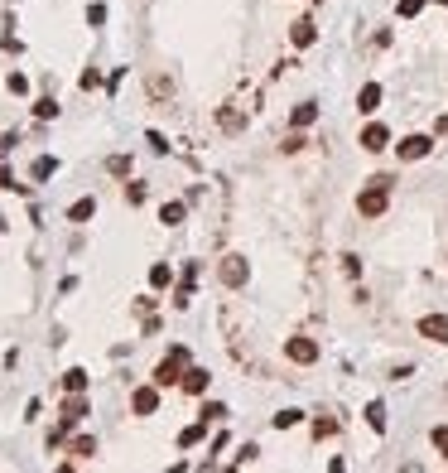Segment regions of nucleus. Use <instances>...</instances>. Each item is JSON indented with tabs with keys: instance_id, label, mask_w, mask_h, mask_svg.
<instances>
[{
	"instance_id": "obj_1",
	"label": "nucleus",
	"mask_w": 448,
	"mask_h": 473,
	"mask_svg": "<svg viewBox=\"0 0 448 473\" xmlns=\"http://www.w3.org/2000/svg\"><path fill=\"white\" fill-rule=\"evenodd\" d=\"M386 203H391V179L381 174V179H371L367 189L357 194V213H362V218H381V213H386Z\"/></svg>"
},
{
	"instance_id": "obj_2",
	"label": "nucleus",
	"mask_w": 448,
	"mask_h": 473,
	"mask_svg": "<svg viewBox=\"0 0 448 473\" xmlns=\"http://www.w3.org/2000/svg\"><path fill=\"white\" fill-rule=\"evenodd\" d=\"M184 367H188V348H179V343H174V348H169V358L155 367V387L159 391H164V387H179V382H184Z\"/></svg>"
},
{
	"instance_id": "obj_3",
	"label": "nucleus",
	"mask_w": 448,
	"mask_h": 473,
	"mask_svg": "<svg viewBox=\"0 0 448 473\" xmlns=\"http://www.w3.org/2000/svg\"><path fill=\"white\" fill-rule=\"evenodd\" d=\"M217 276H222V285H232V290H241L246 280H251V266H246V256H222V266H217Z\"/></svg>"
},
{
	"instance_id": "obj_4",
	"label": "nucleus",
	"mask_w": 448,
	"mask_h": 473,
	"mask_svg": "<svg viewBox=\"0 0 448 473\" xmlns=\"http://www.w3.org/2000/svg\"><path fill=\"white\" fill-rule=\"evenodd\" d=\"M131 411H135V416H155V411H159V387H155V382L131 391Z\"/></svg>"
},
{
	"instance_id": "obj_5",
	"label": "nucleus",
	"mask_w": 448,
	"mask_h": 473,
	"mask_svg": "<svg viewBox=\"0 0 448 473\" xmlns=\"http://www.w3.org/2000/svg\"><path fill=\"white\" fill-rule=\"evenodd\" d=\"M285 353H290V362H299V367H314V362H318V343H314V338H290V343H285Z\"/></svg>"
},
{
	"instance_id": "obj_6",
	"label": "nucleus",
	"mask_w": 448,
	"mask_h": 473,
	"mask_svg": "<svg viewBox=\"0 0 448 473\" xmlns=\"http://www.w3.org/2000/svg\"><path fill=\"white\" fill-rule=\"evenodd\" d=\"M415 329H420V338H429V343H448V314H424Z\"/></svg>"
},
{
	"instance_id": "obj_7",
	"label": "nucleus",
	"mask_w": 448,
	"mask_h": 473,
	"mask_svg": "<svg viewBox=\"0 0 448 473\" xmlns=\"http://www.w3.org/2000/svg\"><path fill=\"white\" fill-rule=\"evenodd\" d=\"M396 150H400V160L410 165V160H424V155L434 150V140H429V136H405V140L396 145Z\"/></svg>"
},
{
	"instance_id": "obj_8",
	"label": "nucleus",
	"mask_w": 448,
	"mask_h": 473,
	"mask_svg": "<svg viewBox=\"0 0 448 473\" xmlns=\"http://www.w3.org/2000/svg\"><path fill=\"white\" fill-rule=\"evenodd\" d=\"M386 140H391V131H386L381 121H367V126H362V150L376 155V150H386Z\"/></svg>"
},
{
	"instance_id": "obj_9",
	"label": "nucleus",
	"mask_w": 448,
	"mask_h": 473,
	"mask_svg": "<svg viewBox=\"0 0 448 473\" xmlns=\"http://www.w3.org/2000/svg\"><path fill=\"white\" fill-rule=\"evenodd\" d=\"M179 387H184L188 396H203V391H208V372H203V367H184V382H179Z\"/></svg>"
},
{
	"instance_id": "obj_10",
	"label": "nucleus",
	"mask_w": 448,
	"mask_h": 473,
	"mask_svg": "<svg viewBox=\"0 0 448 473\" xmlns=\"http://www.w3.org/2000/svg\"><path fill=\"white\" fill-rule=\"evenodd\" d=\"M82 416H87V401H82V391H68V401H63V420H68V425H78Z\"/></svg>"
},
{
	"instance_id": "obj_11",
	"label": "nucleus",
	"mask_w": 448,
	"mask_h": 473,
	"mask_svg": "<svg viewBox=\"0 0 448 473\" xmlns=\"http://www.w3.org/2000/svg\"><path fill=\"white\" fill-rule=\"evenodd\" d=\"M376 107H381V83H367L362 87V92H357V112H376Z\"/></svg>"
},
{
	"instance_id": "obj_12",
	"label": "nucleus",
	"mask_w": 448,
	"mask_h": 473,
	"mask_svg": "<svg viewBox=\"0 0 448 473\" xmlns=\"http://www.w3.org/2000/svg\"><path fill=\"white\" fill-rule=\"evenodd\" d=\"M217 126H222V131H227V136H237L241 126H246V116H241L237 107H222V112H217Z\"/></svg>"
},
{
	"instance_id": "obj_13",
	"label": "nucleus",
	"mask_w": 448,
	"mask_h": 473,
	"mask_svg": "<svg viewBox=\"0 0 448 473\" xmlns=\"http://www.w3.org/2000/svg\"><path fill=\"white\" fill-rule=\"evenodd\" d=\"M68 454H73V459H92V454H97V440H92V435H73V440H68Z\"/></svg>"
},
{
	"instance_id": "obj_14",
	"label": "nucleus",
	"mask_w": 448,
	"mask_h": 473,
	"mask_svg": "<svg viewBox=\"0 0 448 473\" xmlns=\"http://www.w3.org/2000/svg\"><path fill=\"white\" fill-rule=\"evenodd\" d=\"M290 34H294V49H309V44H314V39H318V29H314V20H299V25H294Z\"/></svg>"
},
{
	"instance_id": "obj_15",
	"label": "nucleus",
	"mask_w": 448,
	"mask_h": 473,
	"mask_svg": "<svg viewBox=\"0 0 448 473\" xmlns=\"http://www.w3.org/2000/svg\"><path fill=\"white\" fill-rule=\"evenodd\" d=\"M314 121H318V107H314V102L294 107V116H290V126H294V131H304V126H314Z\"/></svg>"
},
{
	"instance_id": "obj_16",
	"label": "nucleus",
	"mask_w": 448,
	"mask_h": 473,
	"mask_svg": "<svg viewBox=\"0 0 448 473\" xmlns=\"http://www.w3.org/2000/svg\"><path fill=\"white\" fill-rule=\"evenodd\" d=\"M29 174H34V184H44V179H53V174H58V160H53V155H39Z\"/></svg>"
},
{
	"instance_id": "obj_17",
	"label": "nucleus",
	"mask_w": 448,
	"mask_h": 473,
	"mask_svg": "<svg viewBox=\"0 0 448 473\" xmlns=\"http://www.w3.org/2000/svg\"><path fill=\"white\" fill-rule=\"evenodd\" d=\"M92 213H97V198H78V203L68 208V223H87Z\"/></svg>"
},
{
	"instance_id": "obj_18",
	"label": "nucleus",
	"mask_w": 448,
	"mask_h": 473,
	"mask_svg": "<svg viewBox=\"0 0 448 473\" xmlns=\"http://www.w3.org/2000/svg\"><path fill=\"white\" fill-rule=\"evenodd\" d=\"M184 218H188L184 203H164V208H159V223H164V227H179Z\"/></svg>"
},
{
	"instance_id": "obj_19",
	"label": "nucleus",
	"mask_w": 448,
	"mask_h": 473,
	"mask_svg": "<svg viewBox=\"0 0 448 473\" xmlns=\"http://www.w3.org/2000/svg\"><path fill=\"white\" fill-rule=\"evenodd\" d=\"M63 391H87V372H82V367H68V372H63Z\"/></svg>"
},
{
	"instance_id": "obj_20",
	"label": "nucleus",
	"mask_w": 448,
	"mask_h": 473,
	"mask_svg": "<svg viewBox=\"0 0 448 473\" xmlns=\"http://www.w3.org/2000/svg\"><path fill=\"white\" fill-rule=\"evenodd\" d=\"M203 435H208V420H198V425H188L184 435H179V445H184V449H193V445H198V440H203Z\"/></svg>"
},
{
	"instance_id": "obj_21",
	"label": "nucleus",
	"mask_w": 448,
	"mask_h": 473,
	"mask_svg": "<svg viewBox=\"0 0 448 473\" xmlns=\"http://www.w3.org/2000/svg\"><path fill=\"white\" fill-rule=\"evenodd\" d=\"M367 425L376 430V435L386 430V406H381V401H371V406H367Z\"/></svg>"
},
{
	"instance_id": "obj_22",
	"label": "nucleus",
	"mask_w": 448,
	"mask_h": 473,
	"mask_svg": "<svg viewBox=\"0 0 448 473\" xmlns=\"http://www.w3.org/2000/svg\"><path fill=\"white\" fill-rule=\"evenodd\" d=\"M106 174L126 179V174H131V155H111V160H106Z\"/></svg>"
},
{
	"instance_id": "obj_23",
	"label": "nucleus",
	"mask_w": 448,
	"mask_h": 473,
	"mask_svg": "<svg viewBox=\"0 0 448 473\" xmlns=\"http://www.w3.org/2000/svg\"><path fill=\"white\" fill-rule=\"evenodd\" d=\"M34 116H39V121H53V116H58V102H53V97H39V102H34Z\"/></svg>"
},
{
	"instance_id": "obj_24",
	"label": "nucleus",
	"mask_w": 448,
	"mask_h": 473,
	"mask_svg": "<svg viewBox=\"0 0 448 473\" xmlns=\"http://www.w3.org/2000/svg\"><path fill=\"white\" fill-rule=\"evenodd\" d=\"M169 280H174V271H169L164 261H159V266H150V285H155V290H164Z\"/></svg>"
},
{
	"instance_id": "obj_25",
	"label": "nucleus",
	"mask_w": 448,
	"mask_h": 473,
	"mask_svg": "<svg viewBox=\"0 0 448 473\" xmlns=\"http://www.w3.org/2000/svg\"><path fill=\"white\" fill-rule=\"evenodd\" d=\"M429 445H434V449L448 459V425H434V430H429Z\"/></svg>"
},
{
	"instance_id": "obj_26",
	"label": "nucleus",
	"mask_w": 448,
	"mask_h": 473,
	"mask_svg": "<svg viewBox=\"0 0 448 473\" xmlns=\"http://www.w3.org/2000/svg\"><path fill=\"white\" fill-rule=\"evenodd\" d=\"M328 435H338V420L318 416V420H314V440H328Z\"/></svg>"
},
{
	"instance_id": "obj_27",
	"label": "nucleus",
	"mask_w": 448,
	"mask_h": 473,
	"mask_svg": "<svg viewBox=\"0 0 448 473\" xmlns=\"http://www.w3.org/2000/svg\"><path fill=\"white\" fill-rule=\"evenodd\" d=\"M5 87H10L15 97H25V92H29V78H25V73H10V78H5Z\"/></svg>"
},
{
	"instance_id": "obj_28",
	"label": "nucleus",
	"mask_w": 448,
	"mask_h": 473,
	"mask_svg": "<svg viewBox=\"0 0 448 473\" xmlns=\"http://www.w3.org/2000/svg\"><path fill=\"white\" fill-rule=\"evenodd\" d=\"M256 454H261V445H241V454H237V469H246V464H256Z\"/></svg>"
},
{
	"instance_id": "obj_29",
	"label": "nucleus",
	"mask_w": 448,
	"mask_h": 473,
	"mask_svg": "<svg viewBox=\"0 0 448 473\" xmlns=\"http://www.w3.org/2000/svg\"><path fill=\"white\" fill-rule=\"evenodd\" d=\"M145 194H150V189H145L140 179H135V184H126V203H145Z\"/></svg>"
},
{
	"instance_id": "obj_30",
	"label": "nucleus",
	"mask_w": 448,
	"mask_h": 473,
	"mask_svg": "<svg viewBox=\"0 0 448 473\" xmlns=\"http://www.w3.org/2000/svg\"><path fill=\"white\" fill-rule=\"evenodd\" d=\"M169 92H174L169 78H150V97H169Z\"/></svg>"
},
{
	"instance_id": "obj_31",
	"label": "nucleus",
	"mask_w": 448,
	"mask_h": 473,
	"mask_svg": "<svg viewBox=\"0 0 448 473\" xmlns=\"http://www.w3.org/2000/svg\"><path fill=\"white\" fill-rule=\"evenodd\" d=\"M280 150H285V155H299V150H304V136H299V131H290V136H285V145H280Z\"/></svg>"
},
{
	"instance_id": "obj_32",
	"label": "nucleus",
	"mask_w": 448,
	"mask_h": 473,
	"mask_svg": "<svg viewBox=\"0 0 448 473\" xmlns=\"http://www.w3.org/2000/svg\"><path fill=\"white\" fill-rule=\"evenodd\" d=\"M299 420H304L299 411H280V416H275V430H290V425H299Z\"/></svg>"
},
{
	"instance_id": "obj_33",
	"label": "nucleus",
	"mask_w": 448,
	"mask_h": 473,
	"mask_svg": "<svg viewBox=\"0 0 448 473\" xmlns=\"http://www.w3.org/2000/svg\"><path fill=\"white\" fill-rule=\"evenodd\" d=\"M396 10H400V15H405V20H415V15H420V10H424V0H400Z\"/></svg>"
},
{
	"instance_id": "obj_34",
	"label": "nucleus",
	"mask_w": 448,
	"mask_h": 473,
	"mask_svg": "<svg viewBox=\"0 0 448 473\" xmlns=\"http://www.w3.org/2000/svg\"><path fill=\"white\" fill-rule=\"evenodd\" d=\"M87 25H106V5H87Z\"/></svg>"
},
{
	"instance_id": "obj_35",
	"label": "nucleus",
	"mask_w": 448,
	"mask_h": 473,
	"mask_svg": "<svg viewBox=\"0 0 448 473\" xmlns=\"http://www.w3.org/2000/svg\"><path fill=\"white\" fill-rule=\"evenodd\" d=\"M15 145H20V136H15V131H5V136H0V160H5V155H10Z\"/></svg>"
},
{
	"instance_id": "obj_36",
	"label": "nucleus",
	"mask_w": 448,
	"mask_h": 473,
	"mask_svg": "<svg viewBox=\"0 0 448 473\" xmlns=\"http://www.w3.org/2000/svg\"><path fill=\"white\" fill-rule=\"evenodd\" d=\"M145 140H150V150H155V155H169V145H164V136H159V131H150Z\"/></svg>"
},
{
	"instance_id": "obj_37",
	"label": "nucleus",
	"mask_w": 448,
	"mask_h": 473,
	"mask_svg": "<svg viewBox=\"0 0 448 473\" xmlns=\"http://www.w3.org/2000/svg\"><path fill=\"white\" fill-rule=\"evenodd\" d=\"M97 83H102V73H97V68H87V73H82V92H92Z\"/></svg>"
},
{
	"instance_id": "obj_38",
	"label": "nucleus",
	"mask_w": 448,
	"mask_h": 473,
	"mask_svg": "<svg viewBox=\"0 0 448 473\" xmlns=\"http://www.w3.org/2000/svg\"><path fill=\"white\" fill-rule=\"evenodd\" d=\"M343 271L357 280V276H362V261H357V256H343Z\"/></svg>"
},
{
	"instance_id": "obj_39",
	"label": "nucleus",
	"mask_w": 448,
	"mask_h": 473,
	"mask_svg": "<svg viewBox=\"0 0 448 473\" xmlns=\"http://www.w3.org/2000/svg\"><path fill=\"white\" fill-rule=\"evenodd\" d=\"M0 189H25V184H15V174H10V169L0 165Z\"/></svg>"
},
{
	"instance_id": "obj_40",
	"label": "nucleus",
	"mask_w": 448,
	"mask_h": 473,
	"mask_svg": "<svg viewBox=\"0 0 448 473\" xmlns=\"http://www.w3.org/2000/svg\"><path fill=\"white\" fill-rule=\"evenodd\" d=\"M434 131H439V136H448V112L439 116V121H434Z\"/></svg>"
},
{
	"instance_id": "obj_41",
	"label": "nucleus",
	"mask_w": 448,
	"mask_h": 473,
	"mask_svg": "<svg viewBox=\"0 0 448 473\" xmlns=\"http://www.w3.org/2000/svg\"><path fill=\"white\" fill-rule=\"evenodd\" d=\"M439 5H448V0H439Z\"/></svg>"
}]
</instances>
